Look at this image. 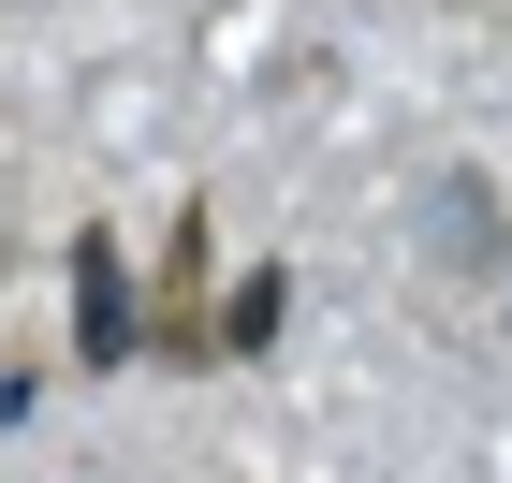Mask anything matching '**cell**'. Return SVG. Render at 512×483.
Here are the masks:
<instances>
[{"label":"cell","mask_w":512,"mask_h":483,"mask_svg":"<svg viewBox=\"0 0 512 483\" xmlns=\"http://www.w3.org/2000/svg\"><path fill=\"white\" fill-rule=\"evenodd\" d=\"M74 337H88V366L132 352V279H118V249H103V235L74 249Z\"/></svg>","instance_id":"obj_1"}]
</instances>
